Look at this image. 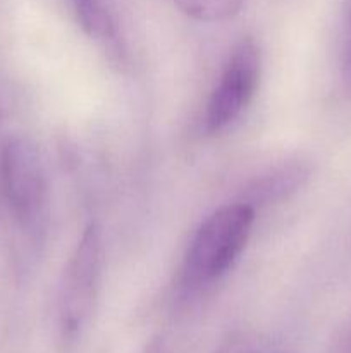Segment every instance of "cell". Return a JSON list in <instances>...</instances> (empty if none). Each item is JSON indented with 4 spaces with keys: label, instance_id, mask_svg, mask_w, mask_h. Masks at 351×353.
I'll return each instance as SVG.
<instances>
[{
    "label": "cell",
    "instance_id": "6da1fadb",
    "mask_svg": "<svg viewBox=\"0 0 351 353\" xmlns=\"http://www.w3.org/2000/svg\"><path fill=\"white\" fill-rule=\"evenodd\" d=\"M255 209L244 202L213 210L196 230L181 269L186 292H198L219 281L234 265L250 240Z\"/></svg>",
    "mask_w": 351,
    "mask_h": 353
},
{
    "label": "cell",
    "instance_id": "7a4b0ae2",
    "mask_svg": "<svg viewBox=\"0 0 351 353\" xmlns=\"http://www.w3.org/2000/svg\"><path fill=\"white\" fill-rule=\"evenodd\" d=\"M103 271L102 230L88 224L65 265L58 290L57 324L64 347L78 343L92 321Z\"/></svg>",
    "mask_w": 351,
    "mask_h": 353
},
{
    "label": "cell",
    "instance_id": "3957f363",
    "mask_svg": "<svg viewBox=\"0 0 351 353\" xmlns=\"http://www.w3.org/2000/svg\"><path fill=\"white\" fill-rule=\"evenodd\" d=\"M0 179L14 217L26 228L36 226L47 210L48 181L40 152L30 138L10 137L3 141Z\"/></svg>",
    "mask_w": 351,
    "mask_h": 353
},
{
    "label": "cell",
    "instance_id": "277c9868",
    "mask_svg": "<svg viewBox=\"0 0 351 353\" xmlns=\"http://www.w3.org/2000/svg\"><path fill=\"white\" fill-rule=\"evenodd\" d=\"M260 71V48L251 38H243L231 52L206 103V133H220L246 110L258 88Z\"/></svg>",
    "mask_w": 351,
    "mask_h": 353
},
{
    "label": "cell",
    "instance_id": "5b68a950",
    "mask_svg": "<svg viewBox=\"0 0 351 353\" xmlns=\"http://www.w3.org/2000/svg\"><path fill=\"white\" fill-rule=\"evenodd\" d=\"M310 174L308 165L303 161H286L265 172L262 178L255 179L244 192L241 202L250 207L270 205L288 199L291 193L298 192Z\"/></svg>",
    "mask_w": 351,
    "mask_h": 353
},
{
    "label": "cell",
    "instance_id": "8992f818",
    "mask_svg": "<svg viewBox=\"0 0 351 353\" xmlns=\"http://www.w3.org/2000/svg\"><path fill=\"white\" fill-rule=\"evenodd\" d=\"M76 14L86 33L95 40L105 43V47H116V30L105 10L95 0H72Z\"/></svg>",
    "mask_w": 351,
    "mask_h": 353
},
{
    "label": "cell",
    "instance_id": "52a82bcc",
    "mask_svg": "<svg viewBox=\"0 0 351 353\" xmlns=\"http://www.w3.org/2000/svg\"><path fill=\"white\" fill-rule=\"evenodd\" d=\"M176 6L196 21L220 23L236 16L244 0H174Z\"/></svg>",
    "mask_w": 351,
    "mask_h": 353
},
{
    "label": "cell",
    "instance_id": "ba28073f",
    "mask_svg": "<svg viewBox=\"0 0 351 353\" xmlns=\"http://www.w3.org/2000/svg\"><path fill=\"white\" fill-rule=\"evenodd\" d=\"M341 76L348 88H351V3L348 10L346 28H344L343 52H341Z\"/></svg>",
    "mask_w": 351,
    "mask_h": 353
},
{
    "label": "cell",
    "instance_id": "9c48e42d",
    "mask_svg": "<svg viewBox=\"0 0 351 353\" xmlns=\"http://www.w3.org/2000/svg\"><path fill=\"white\" fill-rule=\"evenodd\" d=\"M215 353H257L253 345L244 338H234L219 348Z\"/></svg>",
    "mask_w": 351,
    "mask_h": 353
},
{
    "label": "cell",
    "instance_id": "30bf717a",
    "mask_svg": "<svg viewBox=\"0 0 351 353\" xmlns=\"http://www.w3.org/2000/svg\"><path fill=\"white\" fill-rule=\"evenodd\" d=\"M143 353H169L167 348H165V343L162 340H153L147 348H145Z\"/></svg>",
    "mask_w": 351,
    "mask_h": 353
},
{
    "label": "cell",
    "instance_id": "8fae6325",
    "mask_svg": "<svg viewBox=\"0 0 351 353\" xmlns=\"http://www.w3.org/2000/svg\"><path fill=\"white\" fill-rule=\"evenodd\" d=\"M346 353H351V331H350V336H348V343H346Z\"/></svg>",
    "mask_w": 351,
    "mask_h": 353
}]
</instances>
